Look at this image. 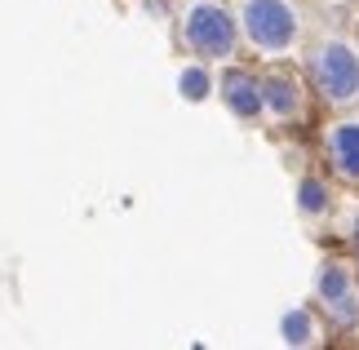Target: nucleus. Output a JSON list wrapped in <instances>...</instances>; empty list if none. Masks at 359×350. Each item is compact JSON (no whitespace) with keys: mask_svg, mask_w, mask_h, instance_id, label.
<instances>
[{"mask_svg":"<svg viewBox=\"0 0 359 350\" xmlns=\"http://www.w3.org/2000/svg\"><path fill=\"white\" fill-rule=\"evenodd\" d=\"M244 32L257 49H288L297 36V18L284 0H248L244 5Z\"/></svg>","mask_w":359,"mask_h":350,"instance_id":"f257e3e1","label":"nucleus"},{"mask_svg":"<svg viewBox=\"0 0 359 350\" xmlns=\"http://www.w3.org/2000/svg\"><path fill=\"white\" fill-rule=\"evenodd\" d=\"M187 45L196 53H204V58H231V49H236V22H231V13L217 5H196L187 18Z\"/></svg>","mask_w":359,"mask_h":350,"instance_id":"f03ea898","label":"nucleus"},{"mask_svg":"<svg viewBox=\"0 0 359 350\" xmlns=\"http://www.w3.org/2000/svg\"><path fill=\"white\" fill-rule=\"evenodd\" d=\"M315 80H320L324 97H333V102L359 97V58H355V49L351 45L320 49V58H315Z\"/></svg>","mask_w":359,"mask_h":350,"instance_id":"7ed1b4c3","label":"nucleus"},{"mask_svg":"<svg viewBox=\"0 0 359 350\" xmlns=\"http://www.w3.org/2000/svg\"><path fill=\"white\" fill-rule=\"evenodd\" d=\"M320 297L328 302V311H333L341 324H355V315H359V306H355V284H351V275H346V266H337V262H328L324 271H320Z\"/></svg>","mask_w":359,"mask_h":350,"instance_id":"20e7f679","label":"nucleus"},{"mask_svg":"<svg viewBox=\"0 0 359 350\" xmlns=\"http://www.w3.org/2000/svg\"><path fill=\"white\" fill-rule=\"evenodd\" d=\"M222 93H226V107L236 111V116H244V120H253L262 107V80H253L248 72H226V80H222Z\"/></svg>","mask_w":359,"mask_h":350,"instance_id":"39448f33","label":"nucleus"},{"mask_svg":"<svg viewBox=\"0 0 359 350\" xmlns=\"http://www.w3.org/2000/svg\"><path fill=\"white\" fill-rule=\"evenodd\" d=\"M328 160H333L337 173L359 177V124H337L333 137H328Z\"/></svg>","mask_w":359,"mask_h":350,"instance_id":"423d86ee","label":"nucleus"},{"mask_svg":"<svg viewBox=\"0 0 359 350\" xmlns=\"http://www.w3.org/2000/svg\"><path fill=\"white\" fill-rule=\"evenodd\" d=\"M262 102H266L275 116H293V111H297V89H293V80H284V76L262 80Z\"/></svg>","mask_w":359,"mask_h":350,"instance_id":"0eeeda50","label":"nucleus"},{"mask_svg":"<svg viewBox=\"0 0 359 350\" xmlns=\"http://www.w3.org/2000/svg\"><path fill=\"white\" fill-rule=\"evenodd\" d=\"M311 337H315L311 311H288V315H284V342H288V346H306Z\"/></svg>","mask_w":359,"mask_h":350,"instance_id":"6e6552de","label":"nucleus"},{"mask_svg":"<svg viewBox=\"0 0 359 350\" xmlns=\"http://www.w3.org/2000/svg\"><path fill=\"white\" fill-rule=\"evenodd\" d=\"M324 204H328V191H324V182L306 177V182L297 187V208H302V213H324Z\"/></svg>","mask_w":359,"mask_h":350,"instance_id":"1a4fd4ad","label":"nucleus"},{"mask_svg":"<svg viewBox=\"0 0 359 350\" xmlns=\"http://www.w3.org/2000/svg\"><path fill=\"white\" fill-rule=\"evenodd\" d=\"M177 85H182V97H187V102H200V97L209 93V76H204V67H187Z\"/></svg>","mask_w":359,"mask_h":350,"instance_id":"9d476101","label":"nucleus"},{"mask_svg":"<svg viewBox=\"0 0 359 350\" xmlns=\"http://www.w3.org/2000/svg\"><path fill=\"white\" fill-rule=\"evenodd\" d=\"M355 240H359V222H355Z\"/></svg>","mask_w":359,"mask_h":350,"instance_id":"9b49d317","label":"nucleus"}]
</instances>
